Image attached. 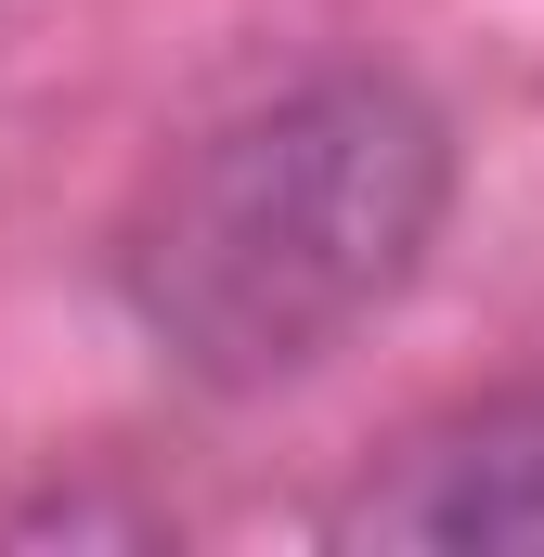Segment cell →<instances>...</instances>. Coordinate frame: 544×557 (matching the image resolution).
I'll use <instances>...</instances> for the list:
<instances>
[{
    "label": "cell",
    "mask_w": 544,
    "mask_h": 557,
    "mask_svg": "<svg viewBox=\"0 0 544 557\" xmlns=\"http://www.w3.org/2000/svg\"><path fill=\"white\" fill-rule=\"evenodd\" d=\"M454 221V131L390 65H324L208 117L118 221L131 324L221 403L324 376L403 311Z\"/></svg>",
    "instance_id": "6da1fadb"
},
{
    "label": "cell",
    "mask_w": 544,
    "mask_h": 557,
    "mask_svg": "<svg viewBox=\"0 0 544 557\" xmlns=\"http://www.w3.org/2000/svg\"><path fill=\"white\" fill-rule=\"evenodd\" d=\"M337 545L363 557H544V389H480L454 416L390 441L363 493L337 506Z\"/></svg>",
    "instance_id": "7a4b0ae2"
}]
</instances>
